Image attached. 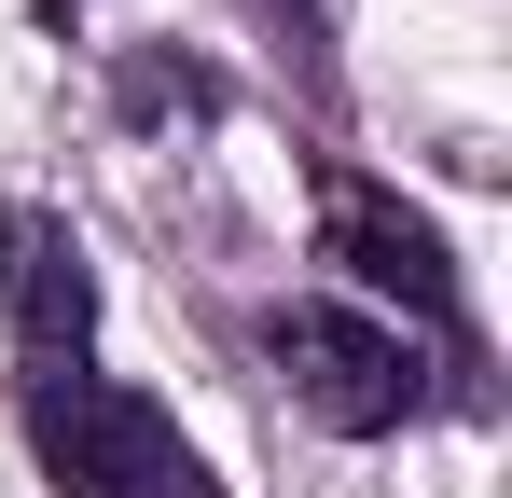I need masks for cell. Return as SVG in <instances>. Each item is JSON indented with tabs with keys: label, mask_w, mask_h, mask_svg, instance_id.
<instances>
[{
	"label": "cell",
	"mask_w": 512,
	"mask_h": 498,
	"mask_svg": "<svg viewBox=\"0 0 512 498\" xmlns=\"http://www.w3.org/2000/svg\"><path fill=\"white\" fill-rule=\"evenodd\" d=\"M180 498H208V471H194V485H180Z\"/></svg>",
	"instance_id": "5b68a950"
},
{
	"label": "cell",
	"mask_w": 512,
	"mask_h": 498,
	"mask_svg": "<svg viewBox=\"0 0 512 498\" xmlns=\"http://www.w3.org/2000/svg\"><path fill=\"white\" fill-rule=\"evenodd\" d=\"M263 360L291 374V402L319 415L333 443H374V429H402L429 402V360L388 319H360V305H277L263 319Z\"/></svg>",
	"instance_id": "6da1fadb"
},
{
	"label": "cell",
	"mask_w": 512,
	"mask_h": 498,
	"mask_svg": "<svg viewBox=\"0 0 512 498\" xmlns=\"http://www.w3.org/2000/svg\"><path fill=\"white\" fill-rule=\"evenodd\" d=\"M0 291H14V346L28 374H84V332H97V263L56 208H14L0 222Z\"/></svg>",
	"instance_id": "3957f363"
},
{
	"label": "cell",
	"mask_w": 512,
	"mask_h": 498,
	"mask_svg": "<svg viewBox=\"0 0 512 498\" xmlns=\"http://www.w3.org/2000/svg\"><path fill=\"white\" fill-rule=\"evenodd\" d=\"M28 443H42L56 498H180L194 485L167 402H139V388H111V374H42V388H28Z\"/></svg>",
	"instance_id": "7a4b0ae2"
},
{
	"label": "cell",
	"mask_w": 512,
	"mask_h": 498,
	"mask_svg": "<svg viewBox=\"0 0 512 498\" xmlns=\"http://www.w3.org/2000/svg\"><path fill=\"white\" fill-rule=\"evenodd\" d=\"M333 263L360 277V291H388V305H416V319L457 332V263H443V236H429L402 194H374V180H333Z\"/></svg>",
	"instance_id": "277c9868"
}]
</instances>
